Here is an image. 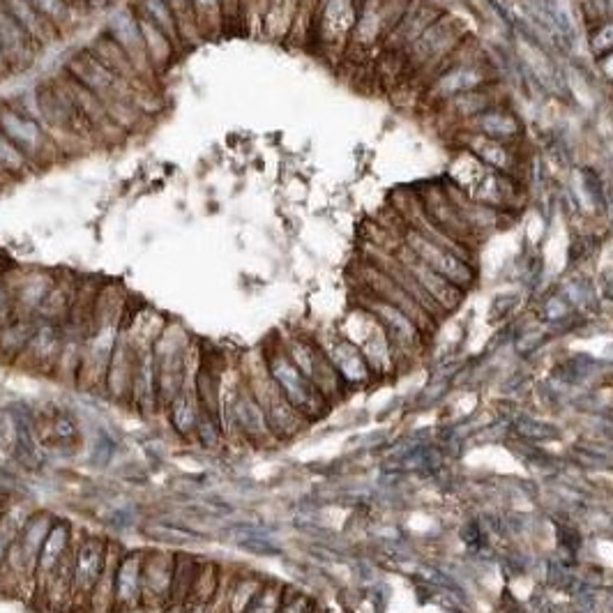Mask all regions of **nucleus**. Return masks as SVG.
<instances>
[{
  "label": "nucleus",
  "mask_w": 613,
  "mask_h": 613,
  "mask_svg": "<svg viewBox=\"0 0 613 613\" xmlns=\"http://www.w3.org/2000/svg\"><path fill=\"white\" fill-rule=\"evenodd\" d=\"M63 70L70 77L77 79L81 86L100 97L104 107L111 113V118L123 127L125 132L141 130L146 125L148 116L160 111L157 93H148L139 86H134L127 79L109 70L102 60H97L88 49H79L65 60Z\"/></svg>",
  "instance_id": "f257e3e1"
},
{
  "label": "nucleus",
  "mask_w": 613,
  "mask_h": 613,
  "mask_svg": "<svg viewBox=\"0 0 613 613\" xmlns=\"http://www.w3.org/2000/svg\"><path fill=\"white\" fill-rule=\"evenodd\" d=\"M127 312H130L127 298L118 286H100L77 369L79 388L104 390V378H107L113 348H116Z\"/></svg>",
  "instance_id": "f03ea898"
},
{
  "label": "nucleus",
  "mask_w": 613,
  "mask_h": 613,
  "mask_svg": "<svg viewBox=\"0 0 613 613\" xmlns=\"http://www.w3.org/2000/svg\"><path fill=\"white\" fill-rule=\"evenodd\" d=\"M199 344L178 321H166L153 344L157 369V399L160 411H166L180 392L194 385L196 362H199Z\"/></svg>",
  "instance_id": "7ed1b4c3"
},
{
  "label": "nucleus",
  "mask_w": 613,
  "mask_h": 613,
  "mask_svg": "<svg viewBox=\"0 0 613 613\" xmlns=\"http://www.w3.org/2000/svg\"><path fill=\"white\" fill-rule=\"evenodd\" d=\"M452 164V185L457 187L461 194H466L471 201L501 210V213L519 203L521 185L517 176H507V173L489 169V166H484L480 160H475L468 150H464Z\"/></svg>",
  "instance_id": "20e7f679"
},
{
  "label": "nucleus",
  "mask_w": 613,
  "mask_h": 613,
  "mask_svg": "<svg viewBox=\"0 0 613 613\" xmlns=\"http://www.w3.org/2000/svg\"><path fill=\"white\" fill-rule=\"evenodd\" d=\"M263 358H266L268 374L272 381H275L279 392H282L286 401H289L302 418L312 422L328 411L330 401L316 390V385L309 381L305 374L300 372L298 365L291 360V355L286 353L282 339H275L270 346H266Z\"/></svg>",
  "instance_id": "39448f33"
},
{
  "label": "nucleus",
  "mask_w": 613,
  "mask_h": 613,
  "mask_svg": "<svg viewBox=\"0 0 613 613\" xmlns=\"http://www.w3.org/2000/svg\"><path fill=\"white\" fill-rule=\"evenodd\" d=\"M0 130L28 157L35 169H47L51 164L67 160L54 136L14 100H0Z\"/></svg>",
  "instance_id": "423d86ee"
},
{
  "label": "nucleus",
  "mask_w": 613,
  "mask_h": 613,
  "mask_svg": "<svg viewBox=\"0 0 613 613\" xmlns=\"http://www.w3.org/2000/svg\"><path fill=\"white\" fill-rule=\"evenodd\" d=\"M464 42H466L464 21L454 17V14L443 12L404 54L408 74L425 72L431 79L438 70H441L445 60H448Z\"/></svg>",
  "instance_id": "0eeeda50"
},
{
  "label": "nucleus",
  "mask_w": 613,
  "mask_h": 613,
  "mask_svg": "<svg viewBox=\"0 0 613 613\" xmlns=\"http://www.w3.org/2000/svg\"><path fill=\"white\" fill-rule=\"evenodd\" d=\"M491 83V70L482 54H461V47L445 60L441 70L429 79L427 100L443 107L454 97L471 93Z\"/></svg>",
  "instance_id": "6e6552de"
},
{
  "label": "nucleus",
  "mask_w": 613,
  "mask_h": 613,
  "mask_svg": "<svg viewBox=\"0 0 613 613\" xmlns=\"http://www.w3.org/2000/svg\"><path fill=\"white\" fill-rule=\"evenodd\" d=\"M358 0H323L316 12L312 40L328 63H342L358 21Z\"/></svg>",
  "instance_id": "1a4fd4ad"
},
{
  "label": "nucleus",
  "mask_w": 613,
  "mask_h": 613,
  "mask_svg": "<svg viewBox=\"0 0 613 613\" xmlns=\"http://www.w3.org/2000/svg\"><path fill=\"white\" fill-rule=\"evenodd\" d=\"M401 245H404L420 263H425L427 268L438 272V275L448 279L450 284H454L464 293L473 286L475 268L473 261L466 259L464 254L454 252V249L441 245V242L427 238L425 233L413 229V226H406L404 229V240H401Z\"/></svg>",
  "instance_id": "9d476101"
},
{
  "label": "nucleus",
  "mask_w": 613,
  "mask_h": 613,
  "mask_svg": "<svg viewBox=\"0 0 613 613\" xmlns=\"http://www.w3.org/2000/svg\"><path fill=\"white\" fill-rule=\"evenodd\" d=\"M286 353L291 355V360L298 365V369L305 374L309 381L316 385V390L328 401H335L344 395L346 383L342 376L337 374L335 365H332L325 348L312 337L293 335L282 339Z\"/></svg>",
  "instance_id": "9b49d317"
},
{
  "label": "nucleus",
  "mask_w": 613,
  "mask_h": 613,
  "mask_svg": "<svg viewBox=\"0 0 613 613\" xmlns=\"http://www.w3.org/2000/svg\"><path fill=\"white\" fill-rule=\"evenodd\" d=\"M109 540L100 535H81L74 547V563H72V602L70 609L74 613H88L90 597L104 572L107 563Z\"/></svg>",
  "instance_id": "f8f14e48"
},
{
  "label": "nucleus",
  "mask_w": 613,
  "mask_h": 613,
  "mask_svg": "<svg viewBox=\"0 0 613 613\" xmlns=\"http://www.w3.org/2000/svg\"><path fill=\"white\" fill-rule=\"evenodd\" d=\"M104 33H107L111 40L125 51L127 58H130L132 65L136 67V72L141 74L143 81H146L150 88H155V90L160 88V74H157V70L153 67V60H150L148 56L139 17H136L130 5H123V7H118V10L111 12Z\"/></svg>",
  "instance_id": "ddd939ff"
},
{
  "label": "nucleus",
  "mask_w": 613,
  "mask_h": 613,
  "mask_svg": "<svg viewBox=\"0 0 613 613\" xmlns=\"http://www.w3.org/2000/svg\"><path fill=\"white\" fill-rule=\"evenodd\" d=\"M56 77L60 83H63L67 95L72 97L74 107L79 109L81 118L86 120V125L97 136V143H109L111 146V143H123L127 139V132L111 118V113L107 111V107H104L102 100L93 93V90L81 86V83L74 77H70L65 70H60Z\"/></svg>",
  "instance_id": "4468645a"
},
{
  "label": "nucleus",
  "mask_w": 613,
  "mask_h": 613,
  "mask_svg": "<svg viewBox=\"0 0 613 613\" xmlns=\"http://www.w3.org/2000/svg\"><path fill=\"white\" fill-rule=\"evenodd\" d=\"M74 544H77V528H74L72 521L56 519L47 535V540L42 544L35 570V597H40L42 607L47 604L51 584H54L60 565H63L65 558L72 554Z\"/></svg>",
  "instance_id": "2eb2a0df"
},
{
  "label": "nucleus",
  "mask_w": 613,
  "mask_h": 613,
  "mask_svg": "<svg viewBox=\"0 0 613 613\" xmlns=\"http://www.w3.org/2000/svg\"><path fill=\"white\" fill-rule=\"evenodd\" d=\"M173 570H176V554L164 549H146V558H143V609H171Z\"/></svg>",
  "instance_id": "dca6fc26"
},
{
  "label": "nucleus",
  "mask_w": 613,
  "mask_h": 613,
  "mask_svg": "<svg viewBox=\"0 0 613 613\" xmlns=\"http://www.w3.org/2000/svg\"><path fill=\"white\" fill-rule=\"evenodd\" d=\"M63 346H65L63 325L37 319L33 337H30L26 351L19 358L17 365L30 369V372H42V374L56 372L60 365V355H63Z\"/></svg>",
  "instance_id": "f3484780"
},
{
  "label": "nucleus",
  "mask_w": 613,
  "mask_h": 613,
  "mask_svg": "<svg viewBox=\"0 0 613 613\" xmlns=\"http://www.w3.org/2000/svg\"><path fill=\"white\" fill-rule=\"evenodd\" d=\"M143 558L146 549L123 551L113 588V613H134L143 609Z\"/></svg>",
  "instance_id": "a211bd4d"
},
{
  "label": "nucleus",
  "mask_w": 613,
  "mask_h": 613,
  "mask_svg": "<svg viewBox=\"0 0 613 613\" xmlns=\"http://www.w3.org/2000/svg\"><path fill=\"white\" fill-rule=\"evenodd\" d=\"M392 256H395L401 266L411 272V277L420 284V289L425 291L429 298L443 309L445 314L452 312V309H457L461 305V300H464V291L457 289L454 284H450L448 279L438 275V272L427 268L425 263H420L411 252H408L404 245H401Z\"/></svg>",
  "instance_id": "6ab92c4d"
},
{
  "label": "nucleus",
  "mask_w": 613,
  "mask_h": 613,
  "mask_svg": "<svg viewBox=\"0 0 613 613\" xmlns=\"http://www.w3.org/2000/svg\"><path fill=\"white\" fill-rule=\"evenodd\" d=\"M441 10L434 3H425V0H411L404 17H401L395 30L385 40L381 54H399L404 56L408 49L413 47V42L425 33V30L441 17Z\"/></svg>",
  "instance_id": "aec40b11"
},
{
  "label": "nucleus",
  "mask_w": 613,
  "mask_h": 613,
  "mask_svg": "<svg viewBox=\"0 0 613 613\" xmlns=\"http://www.w3.org/2000/svg\"><path fill=\"white\" fill-rule=\"evenodd\" d=\"M136 344H139V351H136V362H134L130 406L143 415H153L155 411H160V399H157V369L153 355L155 342L153 344L136 342Z\"/></svg>",
  "instance_id": "412c9836"
},
{
  "label": "nucleus",
  "mask_w": 613,
  "mask_h": 613,
  "mask_svg": "<svg viewBox=\"0 0 613 613\" xmlns=\"http://www.w3.org/2000/svg\"><path fill=\"white\" fill-rule=\"evenodd\" d=\"M40 44L10 17V12L0 5V51H3L5 63L10 67V74L24 72L35 63L40 54Z\"/></svg>",
  "instance_id": "4be33fe9"
},
{
  "label": "nucleus",
  "mask_w": 613,
  "mask_h": 613,
  "mask_svg": "<svg viewBox=\"0 0 613 613\" xmlns=\"http://www.w3.org/2000/svg\"><path fill=\"white\" fill-rule=\"evenodd\" d=\"M464 143L468 153H471L475 160H480L484 166H489V169H494L498 173H507V176H517L519 173L521 160H519L517 143L496 141L489 139V136L471 134V132H466Z\"/></svg>",
  "instance_id": "5701e85b"
},
{
  "label": "nucleus",
  "mask_w": 613,
  "mask_h": 613,
  "mask_svg": "<svg viewBox=\"0 0 613 613\" xmlns=\"http://www.w3.org/2000/svg\"><path fill=\"white\" fill-rule=\"evenodd\" d=\"M56 277H58L56 272H49V270H28V272H21V275H17V282L14 284L5 282L7 286H10L17 312L26 314V316H35L37 319V312H40L42 302L47 300L49 291L54 289Z\"/></svg>",
  "instance_id": "b1692460"
},
{
  "label": "nucleus",
  "mask_w": 613,
  "mask_h": 613,
  "mask_svg": "<svg viewBox=\"0 0 613 613\" xmlns=\"http://www.w3.org/2000/svg\"><path fill=\"white\" fill-rule=\"evenodd\" d=\"M332 365H335L337 374L342 376L346 385H360L372 378V367L358 346H355L348 337H337L330 346H323Z\"/></svg>",
  "instance_id": "393cba45"
},
{
  "label": "nucleus",
  "mask_w": 613,
  "mask_h": 613,
  "mask_svg": "<svg viewBox=\"0 0 613 613\" xmlns=\"http://www.w3.org/2000/svg\"><path fill=\"white\" fill-rule=\"evenodd\" d=\"M466 132L482 134V136H489V139L505 141V143H517L521 139V134H524V127H521V120L517 118V113H512L510 109H503V104H496V107L480 113L478 118L468 120Z\"/></svg>",
  "instance_id": "a878e982"
},
{
  "label": "nucleus",
  "mask_w": 613,
  "mask_h": 613,
  "mask_svg": "<svg viewBox=\"0 0 613 613\" xmlns=\"http://www.w3.org/2000/svg\"><path fill=\"white\" fill-rule=\"evenodd\" d=\"M90 54H93L97 60H102L104 65L109 67V70H113L116 74H120V77L127 79L130 83H134V86H139L143 90H148V93H157L155 88H150L146 81H143V77L139 72H136V67L132 65V60L127 58V54L123 49L118 47L116 42L111 40V37L107 33H100L95 37V40L88 42L86 47Z\"/></svg>",
  "instance_id": "bb28decb"
},
{
  "label": "nucleus",
  "mask_w": 613,
  "mask_h": 613,
  "mask_svg": "<svg viewBox=\"0 0 613 613\" xmlns=\"http://www.w3.org/2000/svg\"><path fill=\"white\" fill-rule=\"evenodd\" d=\"M0 5L10 12V17L17 21L21 28H26V33L40 44V47H49L51 42H56L60 33L35 10L30 0H0Z\"/></svg>",
  "instance_id": "cd10ccee"
},
{
  "label": "nucleus",
  "mask_w": 613,
  "mask_h": 613,
  "mask_svg": "<svg viewBox=\"0 0 613 613\" xmlns=\"http://www.w3.org/2000/svg\"><path fill=\"white\" fill-rule=\"evenodd\" d=\"M266 581H261L254 574H245V577H233L231 581H222L217 590L219 597V613H247V609L252 607V602L259 595V590L263 588ZM215 597V600H217Z\"/></svg>",
  "instance_id": "c85d7f7f"
},
{
  "label": "nucleus",
  "mask_w": 613,
  "mask_h": 613,
  "mask_svg": "<svg viewBox=\"0 0 613 613\" xmlns=\"http://www.w3.org/2000/svg\"><path fill=\"white\" fill-rule=\"evenodd\" d=\"M37 319L26 314H14L3 330H0V362L3 365H17L21 355L35 332Z\"/></svg>",
  "instance_id": "c756f323"
},
{
  "label": "nucleus",
  "mask_w": 613,
  "mask_h": 613,
  "mask_svg": "<svg viewBox=\"0 0 613 613\" xmlns=\"http://www.w3.org/2000/svg\"><path fill=\"white\" fill-rule=\"evenodd\" d=\"M498 104V95L496 88L491 86H482L478 90H471V93H464L459 97H454V100L445 102L441 109H445V116H450L454 120H459V123H468V120L478 118L480 113H484L491 107H496Z\"/></svg>",
  "instance_id": "7c9ffc66"
},
{
  "label": "nucleus",
  "mask_w": 613,
  "mask_h": 613,
  "mask_svg": "<svg viewBox=\"0 0 613 613\" xmlns=\"http://www.w3.org/2000/svg\"><path fill=\"white\" fill-rule=\"evenodd\" d=\"M127 5L132 7L136 17L146 19L157 30H162V33L169 37L173 44H176L180 56L185 54V47H183V40H180V30H178V24H176V17H173L171 7H169V3H166V0H130Z\"/></svg>",
  "instance_id": "2f4dec72"
},
{
  "label": "nucleus",
  "mask_w": 613,
  "mask_h": 613,
  "mask_svg": "<svg viewBox=\"0 0 613 613\" xmlns=\"http://www.w3.org/2000/svg\"><path fill=\"white\" fill-rule=\"evenodd\" d=\"M166 415H169L171 429L176 431L180 438H194L196 427H199L201 420V406L199 399L194 395V385H189L187 390L180 392V395L171 401V406L166 408Z\"/></svg>",
  "instance_id": "473e14b6"
},
{
  "label": "nucleus",
  "mask_w": 613,
  "mask_h": 613,
  "mask_svg": "<svg viewBox=\"0 0 613 613\" xmlns=\"http://www.w3.org/2000/svg\"><path fill=\"white\" fill-rule=\"evenodd\" d=\"M139 24H141L143 40H146L148 56H150V60H153V67L162 79V74L169 72L173 63H176V60L180 58V51L176 49V44H173L169 37L162 33V30H157L153 24H150V21L139 17Z\"/></svg>",
  "instance_id": "72a5a7b5"
},
{
  "label": "nucleus",
  "mask_w": 613,
  "mask_h": 613,
  "mask_svg": "<svg viewBox=\"0 0 613 613\" xmlns=\"http://www.w3.org/2000/svg\"><path fill=\"white\" fill-rule=\"evenodd\" d=\"M120 556H123V549H120L118 544L109 542L107 563H104L102 577L97 581L93 597H90L88 613H113V588H116V570Z\"/></svg>",
  "instance_id": "f704fd0d"
},
{
  "label": "nucleus",
  "mask_w": 613,
  "mask_h": 613,
  "mask_svg": "<svg viewBox=\"0 0 613 613\" xmlns=\"http://www.w3.org/2000/svg\"><path fill=\"white\" fill-rule=\"evenodd\" d=\"M219 584H222V570H219L217 563H210V560H201L199 570H196L192 593H189L187 607L189 609H199V607H210L215 602Z\"/></svg>",
  "instance_id": "c9c22d12"
},
{
  "label": "nucleus",
  "mask_w": 613,
  "mask_h": 613,
  "mask_svg": "<svg viewBox=\"0 0 613 613\" xmlns=\"http://www.w3.org/2000/svg\"><path fill=\"white\" fill-rule=\"evenodd\" d=\"M199 558L178 554L176 556V570H173V586H171V609H187L189 593H192L196 570H199Z\"/></svg>",
  "instance_id": "e433bc0d"
},
{
  "label": "nucleus",
  "mask_w": 613,
  "mask_h": 613,
  "mask_svg": "<svg viewBox=\"0 0 613 613\" xmlns=\"http://www.w3.org/2000/svg\"><path fill=\"white\" fill-rule=\"evenodd\" d=\"M171 7L173 17H176V24L180 30V40H183L185 51H192L199 47L203 42V33H201V24L199 17H196L192 0H166Z\"/></svg>",
  "instance_id": "4c0bfd02"
},
{
  "label": "nucleus",
  "mask_w": 613,
  "mask_h": 613,
  "mask_svg": "<svg viewBox=\"0 0 613 613\" xmlns=\"http://www.w3.org/2000/svg\"><path fill=\"white\" fill-rule=\"evenodd\" d=\"M30 3H33L35 10L40 12L60 35H65L67 30L77 28L83 19L72 5L65 3V0H30Z\"/></svg>",
  "instance_id": "58836bf2"
},
{
  "label": "nucleus",
  "mask_w": 613,
  "mask_h": 613,
  "mask_svg": "<svg viewBox=\"0 0 613 613\" xmlns=\"http://www.w3.org/2000/svg\"><path fill=\"white\" fill-rule=\"evenodd\" d=\"M196 17H199L203 40H217L226 33V17L222 0H192Z\"/></svg>",
  "instance_id": "ea45409f"
},
{
  "label": "nucleus",
  "mask_w": 613,
  "mask_h": 613,
  "mask_svg": "<svg viewBox=\"0 0 613 613\" xmlns=\"http://www.w3.org/2000/svg\"><path fill=\"white\" fill-rule=\"evenodd\" d=\"M0 169H3L12 180L28 178L30 173H35V166L30 164L28 157L7 139V134L0 130Z\"/></svg>",
  "instance_id": "a19ab883"
},
{
  "label": "nucleus",
  "mask_w": 613,
  "mask_h": 613,
  "mask_svg": "<svg viewBox=\"0 0 613 613\" xmlns=\"http://www.w3.org/2000/svg\"><path fill=\"white\" fill-rule=\"evenodd\" d=\"M30 512L21 510L14 503H5L3 510H0V567H3L7 554H10V547L17 537L19 528L24 526V521Z\"/></svg>",
  "instance_id": "79ce46f5"
},
{
  "label": "nucleus",
  "mask_w": 613,
  "mask_h": 613,
  "mask_svg": "<svg viewBox=\"0 0 613 613\" xmlns=\"http://www.w3.org/2000/svg\"><path fill=\"white\" fill-rule=\"evenodd\" d=\"M295 10H298V0H279V7L272 14H268L266 21H263V30L270 37H289Z\"/></svg>",
  "instance_id": "37998d69"
},
{
  "label": "nucleus",
  "mask_w": 613,
  "mask_h": 613,
  "mask_svg": "<svg viewBox=\"0 0 613 613\" xmlns=\"http://www.w3.org/2000/svg\"><path fill=\"white\" fill-rule=\"evenodd\" d=\"M284 586L275 584V581H266L263 588L256 595V600L252 602V607L247 609V613H279L284 607Z\"/></svg>",
  "instance_id": "c03bdc74"
},
{
  "label": "nucleus",
  "mask_w": 613,
  "mask_h": 613,
  "mask_svg": "<svg viewBox=\"0 0 613 613\" xmlns=\"http://www.w3.org/2000/svg\"><path fill=\"white\" fill-rule=\"evenodd\" d=\"M588 47H590V54H593L597 60L611 54L613 51V21H604V24L590 26Z\"/></svg>",
  "instance_id": "a18cd8bd"
},
{
  "label": "nucleus",
  "mask_w": 613,
  "mask_h": 613,
  "mask_svg": "<svg viewBox=\"0 0 613 613\" xmlns=\"http://www.w3.org/2000/svg\"><path fill=\"white\" fill-rule=\"evenodd\" d=\"M577 5L588 26L613 21V0H577Z\"/></svg>",
  "instance_id": "49530a36"
},
{
  "label": "nucleus",
  "mask_w": 613,
  "mask_h": 613,
  "mask_svg": "<svg viewBox=\"0 0 613 613\" xmlns=\"http://www.w3.org/2000/svg\"><path fill=\"white\" fill-rule=\"evenodd\" d=\"M77 436H79V427H77V422H74L72 415L56 413L54 418H51V422H49V438L56 445L72 443Z\"/></svg>",
  "instance_id": "de8ad7c7"
},
{
  "label": "nucleus",
  "mask_w": 613,
  "mask_h": 613,
  "mask_svg": "<svg viewBox=\"0 0 613 613\" xmlns=\"http://www.w3.org/2000/svg\"><path fill=\"white\" fill-rule=\"evenodd\" d=\"M14 314H17V307H14L10 286H7L5 282H0V330L5 328L7 321H10Z\"/></svg>",
  "instance_id": "09e8293b"
},
{
  "label": "nucleus",
  "mask_w": 613,
  "mask_h": 613,
  "mask_svg": "<svg viewBox=\"0 0 613 613\" xmlns=\"http://www.w3.org/2000/svg\"><path fill=\"white\" fill-rule=\"evenodd\" d=\"M65 3L72 5L74 10L81 14V17H86V14H90V12L107 10V7H111L113 0H65Z\"/></svg>",
  "instance_id": "8fccbe9b"
},
{
  "label": "nucleus",
  "mask_w": 613,
  "mask_h": 613,
  "mask_svg": "<svg viewBox=\"0 0 613 613\" xmlns=\"http://www.w3.org/2000/svg\"><path fill=\"white\" fill-rule=\"evenodd\" d=\"M224 5V17H226V33H231L236 24L242 21V10H240V0H222Z\"/></svg>",
  "instance_id": "3c124183"
},
{
  "label": "nucleus",
  "mask_w": 613,
  "mask_h": 613,
  "mask_svg": "<svg viewBox=\"0 0 613 613\" xmlns=\"http://www.w3.org/2000/svg\"><path fill=\"white\" fill-rule=\"evenodd\" d=\"M240 10H242V24H245L247 30H252L254 21H259V0H240Z\"/></svg>",
  "instance_id": "603ef678"
},
{
  "label": "nucleus",
  "mask_w": 613,
  "mask_h": 613,
  "mask_svg": "<svg viewBox=\"0 0 613 613\" xmlns=\"http://www.w3.org/2000/svg\"><path fill=\"white\" fill-rule=\"evenodd\" d=\"M597 67H600L602 79L613 86V51H611V54L604 56V58L597 60Z\"/></svg>",
  "instance_id": "864d4df0"
},
{
  "label": "nucleus",
  "mask_w": 613,
  "mask_h": 613,
  "mask_svg": "<svg viewBox=\"0 0 613 613\" xmlns=\"http://www.w3.org/2000/svg\"><path fill=\"white\" fill-rule=\"evenodd\" d=\"M279 7V0H259V17H261V28L263 21H266L268 14H272Z\"/></svg>",
  "instance_id": "5fc2aeb1"
},
{
  "label": "nucleus",
  "mask_w": 613,
  "mask_h": 613,
  "mask_svg": "<svg viewBox=\"0 0 613 613\" xmlns=\"http://www.w3.org/2000/svg\"><path fill=\"white\" fill-rule=\"evenodd\" d=\"M7 74H10V67H7V63H5L3 51H0V79H5Z\"/></svg>",
  "instance_id": "6e6d98bb"
},
{
  "label": "nucleus",
  "mask_w": 613,
  "mask_h": 613,
  "mask_svg": "<svg viewBox=\"0 0 613 613\" xmlns=\"http://www.w3.org/2000/svg\"><path fill=\"white\" fill-rule=\"evenodd\" d=\"M7 183H12V178L7 176V173H5L3 169H0V187H5Z\"/></svg>",
  "instance_id": "4d7b16f0"
},
{
  "label": "nucleus",
  "mask_w": 613,
  "mask_h": 613,
  "mask_svg": "<svg viewBox=\"0 0 613 613\" xmlns=\"http://www.w3.org/2000/svg\"><path fill=\"white\" fill-rule=\"evenodd\" d=\"M5 507V498H3V491H0V510H3Z\"/></svg>",
  "instance_id": "13d9d810"
},
{
  "label": "nucleus",
  "mask_w": 613,
  "mask_h": 613,
  "mask_svg": "<svg viewBox=\"0 0 613 613\" xmlns=\"http://www.w3.org/2000/svg\"><path fill=\"white\" fill-rule=\"evenodd\" d=\"M321 3H323V0H321ZM319 7H321V5H319Z\"/></svg>",
  "instance_id": "bf43d9fd"
}]
</instances>
